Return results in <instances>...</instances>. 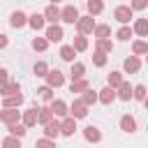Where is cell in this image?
Here are the masks:
<instances>
[{"instance_id": "cell-6", "label": "cell", "mask_w": 148, "mask_h": 148, "mask_svg": "<svg viewBox=\"0 0 148 148\" xmlns=\"http://www.w3.org/2000/svg\"><path fill=\"white\" fill-rule=\"evenodd\" d=\"M0 120L7 125L18 123V111H14V106H5V111H0Z\"/></svg>"}, {"instance_id": "cell-19", "label": "cell", "mask_w": 148, "mask_h": 148, "mask_svg": "<svg viewBox=\"0 0 148 148\" xmlns=\"http://www.w3.org/2000/svg\"><path fill=\"white\" fill-rule=\"evenodd\" d=\"M74 56H76V49H74V44H72V46H62V49H60V58H62V60H67V62H74Z\"/></svg>"}, {"instance_id": "cell-8", "label": "cell", "mask_w": 148, "mask_h": 148, "mask_svg": "<svg viewBox=\"0 0 148 148\" xmlns=\"http://www.w3.org/2000/svg\"><path fill=\"white\" fill-rule=\"evenodd\" d=\"M46 37H49V42H60V39L65 37V32H62V28H60L58 23H53V25H49Z\"/></svg>"}, {"instance_id": "cell-47", "label": "cell", "mask_w": 148, "mask_h": 148, "mask_svg": "<svg viewBox=\"0 0 148 148\" xmlns=\"http://www.w3.org/2000/svg\"><path fill=\"white\" fill-rule=\"evenodd\" d=\"M146 56H148V53H146Z\"/></svg>"}, {"instance_id": "cell-35", "label": "cell", "mask_w": 148, "mask_h": 148, "mask_svg": "<svg viewBox=\"0 0 148 148\" xmlns=\"http://www.w3.org/2000/svg\"><path fill=\"white\" fill-rule=\"evenodd\" d=\"M14 92H21L18 83H2V97L5 95H14Z\"/></svg>"}, {"instance_id": "cell-30", "label": "cell", "mask_w": 148, "mask_h": 148, "mask_svg": "<svg viewBox=\"0 0 148 148\" xmlns=\"http://www.w3.org/2000/svg\"><path fill=\"white\" fill-rule=\"evenodd\" d=\"M25 127H28V125H25V123H23V125H18V123H12V125H9V132H12V134H16V136H21V139H23V136H25Z\"/></svg>"}, {"instance_id": "cell-20", "label": "cell", "mask_w": 148, "mask_h": 148, "mask_svg": "<svg viewBox=\"0 0 148 148\" xmlns=\"http://www.w3.org/2000/svg\"><path fill=\"white\" fill-rule=\"evenodd\" d=\"M134 32H139L141 37H148V18H136V23H134Z\"/></svg>"}, {"instance_id": "cell-27", "label": "cell", "mask_w": 148, "mask_h": 148, "mask_svg": "<svg viewBox=\"0 0 148 148\" xmlns=\"http://www.w3.org/2000/svg\"><path fill=\"white\" fill-rule=\"evenodd\" d=\"M104 9V5H102V0H88V14H99Z\"/></svg>"}, {"instance_id": "cell-42", "label": "cell", "mask_w": 148, "mask_h": 148, "mask_svg": "<svg viewBox=\"0 0 148 148\" xmlns=\"http://www.w3.org/2000/svg\"><path fill=\"white\" fill-rule=\"evenodd\" d=\"M148 0H132V9H146Z\"/></svg>"}, {"instance_id": "cell-32", "label": "cell", "mask_w": 148, "mask_h": 148, "mask_svg": "<svg viewBox=\"0 0 148 148\" xmlns=\"http://www.w3.org/2000/svg\"><path fill=\"white\" fill-rule=\"evenodd\" d=\"M74 49H76V51H86V49H88V39H86L81 32H79V37H74Z\"/></svg>"}, {"instance_id": "cell-23", "label": "cell", "mask_w": 148, "mask_h": 148, "mask_svg": "<svg viewBox=\"0 0 148 148\" xmlns=\"http://www.w3.org/2000/svg\"><path fill=\"white\" fill-rule=\"evenodd\" d=\"M69 90H72V92H83V90H88V81H86V79H74Z\"/></svg>"}, {"instance_id": "cell-44", "label": "cell", "mask_w": 148, "mask_h": 148, "mask_svg": "<svg viewBox=\"0 0 148 148\" xmlns=\"http://www.w3.org/2000/svg\"><path fill=\"white\" fill-rule=\"evenodd\" d=\"M7 74H9L7 69H2V72H0V81H2V83H7Z\"/></svg>"}, {"instance_id": "cell-39", "label": "cell", "mask_w": 148, "mask_h": 148, "mask_svg": "<svg viewBox=\"0 0 148 148\" xmlns=\"http://www.w3.org/2000/svg\"><path fill=\"white\" fill-rule=\"evenodd\" d=\"M109 35H111L109 25H95V37H109Z\"/></svg>"}, {"instance_id": "cell-40", "label": "cell", "mask_w": 148, "mask_h": 148, "mask_svg": "<svg viewBox=\"0 0 148 148\" xmlns=\"http://www.w3.org/2000/svg\"><path fill=\"white\" fill-rule=\"evenodd\" d=\"M21 143V136H16V134H12V136H7L5 141H2V146L5 148H12V146H18Z\"/></svg>"}, {"instance_id": "cell-28", "label": "cell", "mask_w": 148, "mask_h": 148, "mask_svg": "<svg viewBox=\"0 0 148 148\" xmlns=\"http://www.w3.org/2000/svg\"><path fill=\"white\" fill-rule=\"evenodd\" d=\"M46 46H49V37L44 39V37H35L32 39V49L35 51H46Z\"/></svg>"}, {"instance_id": "cell-46", "label": "cell", "mask_w": 148, "mask_h": 148, "mask_svg": "<svg viewBox=\"0 0 148 148\" xmlns=\"http://www.w3.org/2000/svg\"><path fill=\"white\" fill-rule=\"evenodd\" d=\"M53 2H58V0H53Z\"/></svg>"}, {"instance_id": "cell-41", "label": "cell", "mask_w": 148, "mask_h": 148, "mask_svg": "<svg viewBox=\"0 0 148 148\" xmlns=\"http://www.w3.org/2000/svg\"><path fill=\"white\" fill-rule=\"evenodd\" d=\"M146 88L143 86H134V99H146Z\"/></svg>"}, {"instance_id": "cell-1", "label": "cell", "mask_w": 148, "mask_h": 148, "mask_svg": "<svg viewBox=\"0 0 148 148\" xmlns=\"http://www.w3.org/2000/svg\"><path fill=\"white\" fill-rule=\"evenodd\" d=\"M76 28H79V32H81V35H88V32H92V30H95L92 14H88V16H81V18L76 21Z\"/></svg>"}, {"instance_id": "cell-14", "label": "cell", "mask_w": 148, "mask_h": 148, "mask_svg": "<svg viewBox=\"0 0 148 148\" xmlns=\"http://www.w3.org/2000/svg\"><path fill=\"white\" fill-rule=\"evenodd\" d=\"M83 136H86V141H92V143L102 141V132H99L97 127H92V125H88V127L83 130Z\"/></svg>"}, {"instance_id": "cell-24", "label": "cell", "mask_w": 148, "mask_h": 148, "mask_svg": "<svg viewBox=\"0 0 148 148\" xmlns=\"http://www.w3.org/2000/svg\"><path fill=\"white\" fill-rule=\"evenodd\" d=\"M53 116H56V113H53V109H46V106H44V109H39V123H42V125L51 123V120H53Z\"/></svg>"}, {"instance_id": "cell-26", "label": "cell", "mask_w": 148, "mask_h": 148, "mask_svg": "<svg viewBox=\"0 0 148 148\" xmlns=\"http://www.w3.org/2000/svg\"><path fill=\"white\" fill-rule=\"evenodd\" d=\"M81 99H83V102L90 106V104H95V102L99 99V95H97L95 90H90V88H88V90H83V97H81Z\"/></svg>"}, {"instance_id": "cell-12", "label": "cell", "mask_w": 148, "mask_h": 148, "mask_svg": "<svg viewBox=\"0 0 148 148\" xmlns=\"http://www.w3.org/2000/svg\"><path fill=\"white\" fill-rule=\"evenodd\" d=\"M123 67H125V72H127V74H134V72H139L141 62H139V58H136V56H130V58H125Z\"/></svg>"}, {"instance_id": "cell-10", "label": "cell", "mask_w": 148, "mask_h": 148, "mask_svg": "<svg viewBox=\"0 0 148 148\" xmlns=\"http://www.w3.org/2000/svg\"><path fill=\"white\" fill-rule=\"evenodd\" d=\"M23 123H25L28 127L37 125V123H39V109H28V111H23Z\"/></svg>"}, {"instance_id": "cell-38", "label": "cell", "mask_w": 148, "mask_h": 148, "mask_svg": "<svg viewBox=\"0 0 148 148\" xmlns=\"http://www.w3.org/2000/svg\"><path fill=\"white\" fill-rule=\"evenodd\" d=\"M49 72H51V69L46 67V62H44V60H39V62L35 65V74H37V76H46Z\"/></svg>"}, {"instance_id": "cell-17", "label": "cell", "mask_w": 148, "mask_h": 148, "mask_svg": "<svg viewBox=\"0 0 148 148\" xmlns=\"http://www.w3.org/2000/svg\"><path fill=\"white\" fill-rule=\"evenodd\" d=\"M28 21H30V16H25L23 12H14V14H12V21H9V23H12L14 28H23V25H25Z\"/></svg>"}, {"instance_id": "cell-13", "label": "cell", "mask_w": 148, "mask_h": 148, "mask_svg": "<svg viewBox=\"0 0 148 148\" xmlns=\"http://www.w3.org/2000/svg\"><path fill=\"white\" fill-rule=\"evenodd\" d=\"M118 97H120L123 102H127V99H132V97H134V88H132L130 83H125V81H123V83L118 86Z\"/></svg>"}, {"instance_id": "cell-29", "label": "cell", "mask_w": 148, "mask_h": 148, "mask_svg": "<svg viewBox=\"0 0 148 148\" xmlns=\"http://www.w3.org/2000/svg\"><path fill=\"white\" fill-rule=\"evenodd\" d=\"M51 88L53 86H42L37 92H39V97L44 99V102H53V92H51Z\"/></svg>"}, {"instance_id": "cell-43", "label": "cell", "mask_w": 148, "mask_h": 148, "mask_svg": "<svg viewBox=\"0 0 148 148\" xmlns=\"http://www.w3.org/2000/svg\"><path fill=\"white\" fill-rule=\"evenodd\" d=\"M37 146H53V139H51V136H44V139L37 141Z\"/></svg>"}, {"instance_id": "cell-7", "label": "cell", "mask_w": 148, "mask_h": 148, "mask_svg": "<svg viewBox=\"0 0 148 148\" xmlns=\"http://www.w3.org/2000/svg\"><path fill=\"white\" fill-rule=\"evenodd\" d=\"M44 16H46V21H51V23H58V21H62V12H60L56 5H49V7L44 9Z\"/></svg>"}, {"instance_id": "cell-16", "label": "cell", "mask_w": 148, "mask_h": 148, "mask_svg": "<svg viewBox=\"0 0 148 148\" xmlns=\"http://www.w3.org/2000/svg\"><path fill=\"white\" fill-rule=\"evenodd\" d=\"M74 130H76V118H74V116H72V118H65V120H62V130H60V134L72 136Z\"/></svg>"}, {"instance_id": "cell-3", "label": "cell", "mask_w": 148, "mask_h": 148, "mask_svg": "<svg viewBox=\"0 0 148 148\" xmlns=\"http://www.w3.org/2000/svg\"><path fill=\"white\" fill-rule=\"evenodd\" d=\"M69 111H72L74 118H86V116H88V104H86L83 99H74L72 106H69Z\"/></svg>"}, {"instance_id": "cell-36", "label": "cell", "mask_w": 148, "mask_h": 148, "mask_svg": "<svg viewBox=\"0 0 148 148\" xmlns=\"http://www.w3.org/2000/svg\"><path fill=\"white\" fill-rule=\"evenodd\" d=\"M116 37H118V39H123V42H127V39L132 37V28H127V25L123 23V28H120V30L116 32Z\"/></svg>"}, {"instance_id": "cell-15", "label": "cell", "mask_w": 148, "mask_h": 148, "mask_svg": "<svg viewBox=\"0 0 148 148\" xmlns=\"http://www.w3.org/2000/svg\"><path fill=\"white\" fill-rule=\"evenodd\" d=\"M120 130L127 132V134H132V132L136 130V120H134L132 116H123V118H120Z\"/></svg>"}, {"instance_id": "cell-2", "label": "cell", "mask_w": 148, "mask_h": 148, "mask_svg": "<svg viewBox=\"0 0 148 148\" xmlns=\"http://www.w3.org/2000/svg\"><path fill=\"white\" fill-rule=\"evenodd\" d=\"M113 18H116L118 23H130V18H132V7H125V5L116 7V9H113Z\"/></svg>"}, {"instance_id": "cell-25", "label": "cell", "mask_w": 148, "mask_h": 148, "mask_svg": "<svg viewBox=\"0 0 148 148\" xmlns=\"http://www.w3.org/2000/svg\"><path fill=\"white\" fill-rule=\"evenodd\" d=\"M92 62H95L97 67H104V65H106V51H99V49H97V51L92 53Z\"/></svg>"}, {"instance_id": "cell-11", "label": "cell", "mask_w": 148, "mask_h": 148, "mask_svg": "<svg viewBox=\"0 0 148 148\" xmlns=\"http://www.w3.org/2000/svg\"><path fill=\"white\" fill-rule=\"evenodd\" d=\"M60 130H62V123H58V120H51V123L44 125V134L51 136V139H56V136L60 134Z\"/></svg>"}, {"instance_id": "cell-21", "label": "cell", "mask_w": 148, "mask_h": 148, "mask_svg": "<svg viewBox=\"0 0 148 148\" xmlns=\"http://www.w3.org/2000/svg\"><path fill=\"white\" fill-rule=\"evenodd\" d=\"M23 102V95L21 92H14V95H5V106H18Z\"/></svg>"}, {"instance_id": "cell-4", "label": "cell", "mask_w": 148, "mask_h": 148, "mask_svg": "<svg viewBox=\"0 0 148 148\" xmlns=\"http://www.w3.org/2000/svg\"><path fill=\"white\" fill-rule=\"evenodd\" d=\"M81 16H79V9L74 7V5H67L65 9H62V21L65 23H76Z\"/></svg>"}, {"instance_id": "cell-9", "label": "cell", "mask_w": 148, "mask_h": 148, "mask_svg": "<svg viewBox=\"0 0 148 148\" xmlns=\"http://www.w3.org/2000/svg\"><path fill=\"white\" fill-rule=\"evenodd\" d=\"M116 97H118V95H116L113 86H106V88H102V90H99V102H102V104H111Z\"/></svg>"}, {"instance_id": "cell-31", "label": "cell", "mask_w": 148, "mask_h": 148, "mask_svg": "<svg viewBox=\"0 0 148 148\" xmlns=\"http://www.w3.org/2000/svg\"><path fill=\"white\" fill-rule=\"evenodd\" d=\"M132 51H134L136 56H143V53H148V44H146L143 39H139V42L132 44Z\"/></svg>"}, {"instance_id": "cell-5", "label": "cell", "mask_w": 148, "mask_h": 148, "mask_svg": "<svg viewBox=\"0 0 148 148\" xmlns=\"http://www.w3.org/2000/svg\"><path fill=\"white\" fill-rule=\"evenodd\" d=\"M46 81H49V86L60 88V86L65 83V76H62V72H60V69H51V72L46 74Z\"/></svg>"}, {"instance_id": "cell-22", "label": "cell", "mask_w": 148, "mask_h": 148, "mask_svg": "<svg viewBox=\"0 0 148 148\" xmlns=\"http://www.w3.org/2000/svg\"><path fill=\"white\" fill-rule=\"evenodd\" d=\"M51 109H53L56 116H65V113H67V104H65L62 99H53V102H51Z\"/></svg>"}, {"instance_id": "cell-37", "label": "cell", "mask_w": 148, "mask_h": 148, "mask_svg": "<svg viewBox=\"0 0 148 148\" xmlns=\"http://www.w3.org/2000/svg\"><path fill=\"white\" fill-rule=\"evenodd\" d=\"M120 83H123V74H120V72H111V74H109V86L118 88Z\"/></svg>"}, {"instance_id": "cell-18", "label": "cell", "mask_w": 148, "mask_h": 148, "mask_svg": "<svg viewBox=\"0 0 148 148\" xmlns=\"http://www.w3.org/2000/svg\"><path fill=\"white\" fill-rule=\"evenodd\" d=\"M44 21H46V16H42V14H32L28 23H30L32 30H42V28H44Z\"/></svg>"}, {"instance_id": "cell-34", "label": "cell", "mask_w": 148, "mask_h": 148, "mask_svg": "<svg viewBox=\"0 0 148 148\" xmlns=\"http://www.w3.org/2000/svg\"><path fill=\"white\" fill-rule=\"evenodd\" d=\"M83 72H86V67H83L81 62H74V65H72V81H74V79H83Z\"/></svg>"}, {"instance_id": "cell-45", "label": "cell", "mask_w": 148, "mask_h": 148, "mask_svg": "<svg viewBox=\"0 0 148 148\" xmlns=\"http://www.w3.org/2000/svg\"><path fill=\"white\" fill-rule=\"evenodd\" d=\"M143 102H146V109H148V97H146V99H143Z\"/></svg>"}, {"instance_id": "cell-33", "label": "cell", "mask_w": 148, "mask_h": 148, "mask_svg": "<svg viewBox=\"0 0 148 148\" xmlns=\"http://www.w3.org/2000/svg\"><path fill=\"white\" fill-rule=\"evenodd\" d=\"M97 49H99V51H106V53H109V51H113V44H111V42H109L106 37H97Z\"/></svg>"}]
</instances>
